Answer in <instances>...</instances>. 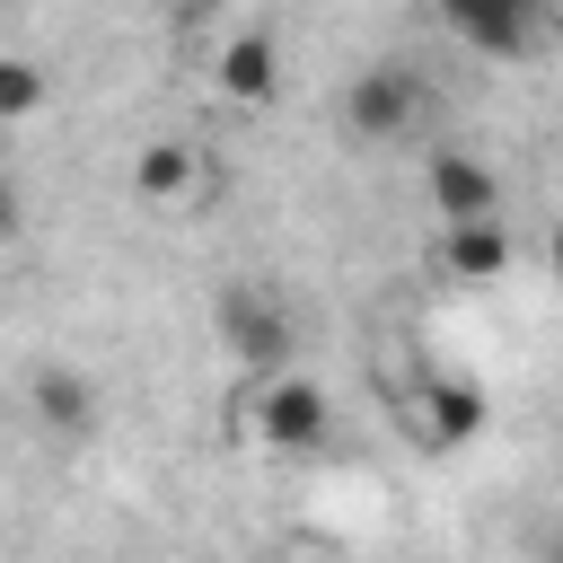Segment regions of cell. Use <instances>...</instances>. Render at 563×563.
Returning <instances> with one entry per match:
<instances>
[{"mask_svg":"<svg viewBox=\"0 0 563 563\" xmlns=\"http://www.w3.org/2000/svg\"><path fill=\"white\" fill-rule=\"evenodd\" d=\"M220 343L255 369V378H273V369H299V317L282 308V290H255V282H229L220 290Z\"/></svg>","mask_w":563,"mask_h":563,"instance_id":"6da1fadb","label":"cell"},{"mask_svg":"<svg viewBox=\"0 0 563 563\" xmlns=\"http://www.w3.org/2000/svg\"><path fill=\"white\" fill-rule=\"evenodd\" d=\"M246 422H255V440H264V449L308 457V449H325V431H334V396H325L308 369H273V378H255Z\"/></svg>","mask_w":563,"mask_h":563,"instance_id":"7a4b0ae2","label":"cell"},{"mask_svg":"<svg viewBox=\"0 0 563 563\" xmlns=\"http://www.w3.org/2000/svg\"><path fill=\"white\" fill-rule=\"evenodd\" d=\"M413 123H422V79H413L405 62L352 70V88H343V132H352L361 150H387V141H405Z\"/></svg>","mask_w":563,"mask_h":563,"instance_id":"3957f363","label":"cell"},{"mask_svg":"<svg viewBox=\"0 0 563 563\" xmlns=\"http://www.w3.org/2000/svg\"><path fill=\"white\" fill-rule=\"evenodd\" d=\"M431 9H440V26H449L466 53H484V62H528L554 0H431Z\"/></svg>","mask_w":563,"mask_h":563,"instance_id":"277c9868","label":"cell"},{"mask_svg":"<svg viewBox=\"0 0 563 563\" xmlns=\"http://www.w3.org/2000/svg\"><path fill=\"white\" fill-rule=\"evenodd\" d=\"M422 202L440 211V229H457V220H501V176H493L484 158H466V150H431V158H422Z\"/></svg>","mask_w":563,"mask_h":563,"instance_id":"5b68a950","label":"cell"},{"mask_svg":"<svg viewBox=\"0 0 563 563\" xmlns=\"http://www.w3.org/2000/svg\"><path fill=\"white\" fill-rule=\"evenodd\" d=\"M211 88H220L229 106H273V97H282V35L238 26V35L211 53Z\"/></svg>","mask_w":563,"mask_h":563,"instance_id":"8992f818","label":"cell"},{"mask_svg":"<svg viewBox=\"0 0 563 563\" xmlns=\"http://www.w3.org/2000/svg\"><path fill=\"white\" fill-rule=\"evenodd\" d=\"M510 264H519L510 211H501V220H457V229H440V273H449V282L484 290V282H510Z\"/></svg>","mask_w":563,"mask_h":563,"instance_id":"52a82bcc","label":"cell"},{"mask_svg":"<svg viewBox=\"0 0 563 563\" xmlns=\"http://www.w3.org/2000/svg\"><path fill=\"white\" fill-rule=\"evenodd\" d=\"M484 413H493L484 387H475V378H449V369L422 378V396H413V431H422L431 449H466V440L484 431Z\"/></svg>","mask_w":563,"mask_h":563,"instance_id":"ba28073f","label":"cell"},{"mask_svg":"<svg viewBox=\"0 0 563 563\" xmlns=\"http://www.w3.org/2000/svg\"><path fill=\"white\" fill-rule=\"evenodd\" d=\"M26 405H35V422L53 431V440H88L97 431V378L88 369H35V387H26Z\"/></svg>","mask_w":563,"mask_h":563,"instance_id":"9c48e42d","label":"cell"},{"mask_svg":"<svg viewBox=\"0 0 563 563\" xmlns=\"http://www.w3.org/2000/svg\"><path fill=\"white\" fill-rule=\"evenodd\" d=\"M194 176H202V158H194L185 141H150V150L132 158V194H141L150 211H167V202H185V194H194Z\"/></svg>","mask_w":563,"mask_h":563,"instance_id":"30bf717a","label":"cell"},{"mask_svg":"<svg viewBox=\"0 0 563 563\" xmlns=\"http://www.w3.org/2000/svg\"><path fill=\"white\" fill-rule=\"evenodd\" d=\"M26 114H44V70L26 53H0V123H26Z\"/></svg>","mask_w":563,"mask_h":563,"instance_id":"8fae6325","label":"cell"},{"mask_svg":"<svg viewBox=\"0 0 563 563\" xmlns=\"http://www.w3.org/2000/svg\"><path fill=\"white\" fill-rule=\"evenodd\" d=\"M18 229H26V185L0 167V238H18Z\"/></svg>","mask_w":563,"mask_h":563,"instance_id":"7c38bea8","label":"cell"}]
</instances>
